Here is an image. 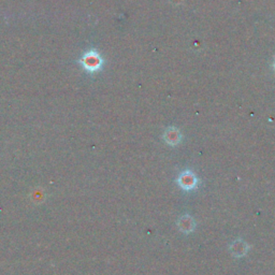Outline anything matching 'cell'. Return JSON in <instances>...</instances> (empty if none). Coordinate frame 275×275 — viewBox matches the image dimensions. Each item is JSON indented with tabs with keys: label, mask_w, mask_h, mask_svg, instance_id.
<instances>
[{
	"label": "cell",
	"mask_w": 275,
	"mask_h": 275,
	"mask_svg": "<svg viewBox=\"0 0 275 275\" xmlns=\"http://www.w3.org/2000/svg\"><path fill=\"white\" fill-rule=\"evenodd\" d=\"M79 63L88 73H96L104 67L105 60L101 57L100 53L95 49H90L85 52L80 58Z\"/></svg>",
	"instance_id": "cell-1"
},
{
	"label": "cell",
	"mask_w": 275,
	"mask_h": 275,
	"mask_svg": "<svg viewBox=\"0 0 275 275\" xmlns=\"http://www.w3.org/2000/svg\"><path fill=\"white\" fill-rule=\"evenodd\" d=\"M179 183L183 188H185V189L191 188L193 186V177L189 176L188 172L183 173V174L179 179Z\"/></svg>",
	"instance_id": "cell-3"
},
{
	"label": "cell",
	"mask_w": 275,
	"mask_h": 275,
	"mask_svg": "<svg viewBox=\"0 0 275 275\" xmlns=\"http://www.w3.org/2000/svg\"><path fill=\"white\" fill-rule=\"evenodd\" d=\"M165 140L168 144H177L179 143L180 140V134L178 132L177 129L174 128H169L166 132H165Z\"/></svg>",
	"instance_id": "cell-2"
}]
</instances>
